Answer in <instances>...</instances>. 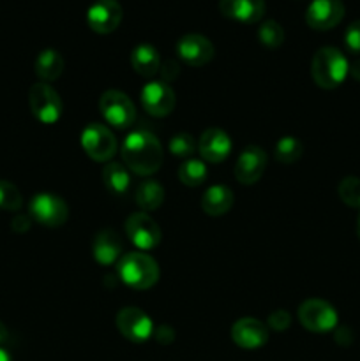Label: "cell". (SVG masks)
Wrapping results in <instances>:
<instances>
[{
  "label": "cell",
  "mask_w": 360,
  "mask_h": 361,
  "mask_svg": "<svg viewBox=\"0 0 360 361\" xmlns=\"http://www.w3.org/2000/svg\"><path fill=\"white\" fill-rule=\"evenodd\" d=\"M233 207V192L226 185H212L201 197V208L210 217H221Z\"/></svg>",
  "instance_id": "cell-20"
},
{
  "label": "cell",
  "mask_w": 360,
  "mask_h": 361,
  "mask_svg": "<svg viewBox=\"0 0 360 361\" xmlns=\"http://www.w3.org/2000/svg\"><path fill=\"white\" fill-rule=\"evenodd\" d=\"M30 224H32V219L28 217V215H16V217L13 219V229L16 233H25L30 229Z\"/></svg>",
  "instance_id": "cell-35"
},
{
  "label": "cell",
  "mask_w": 360,
  "mask_h": 361,
  "mask_svg": "<svg viewBox=\"0 0 360 361\" xmlns=\"http://www.w3.org/2000/svg\"><path fill=\"white\" fill-rule=\"evenodd\" d=\"M141 106L152 116H168L175 108V92L164 81H150L141 90Z\"/></svg>",
  "instance_id": "cell-12"
},
{
  "label": "cell",
  "mask_w": 360,
  "mask_h": 361,
  "mask_svg": "<svg viewBox=\"0 0 360 361\" xmlns=\"http://www.w3.org/2000/svg\"><path fill=\"white\" fill-rule=\"evenodd\" d=\"M0 361H13L9 353H7L6 349H2V348H0Z\"/></svg>",
  "instance_id": "cell-38"
},
{
  "label": "cell",
  "mask_w": 360,
  "mask_h": 361,
  "mask_svg": "<svg viewBox=\"0 0 360 361\" xmlns=\"http://www.w3.org/2000/svg\"><path fill=\"white\" fill-rule=\"evenodd\" d=\"M122 14L116 0H95L87 11V23L95 34H112L122 21Z\"/></svg>",
  "instance_id": "cell-13"
},
{
  "label": "cell",
  "mask_w": 360,
  "mask_h": 361,
  "mask_svg": "<svg viewBox=\"0 0 360 361\" xmlns=\"http://www.w3.org/2000/svg\"><path fill=\"white\" fill-rule=\"evenodd\" d=\"M214 44L201 34H186L176 42V55L191 67H203L214 59Z\"/></svg>",
  "instance_id": "cell-11"
},
{
  "label": "cell",
  "mask_w": 360,
  "mask_h": 361,
  "mask_svg": "<svg viewBox=\"0 0 360 361\" xmlns=\"http://www.w3.org/2000/svg\"><path fill=\"white\" fill-rule=\"evenodd\" d=\"M154 335L155 341H157L159 344H172L173 338H175V334H173V330L169 326L157 328V330L154 331Z\"/></svg>",
  "instance_id": "cell-34"
},
{
  "label": "cell",
  "mask_w": 360,
  "mask_h": 361,
  "mask_svg": "<svg viewBox=\"0 0 360 361\" xmlns=\"http://www.w3.org/2000/svg\"><path fill=\"white\" fill-rule=\"evenodd\" d=\"M124 164L140 176H150L159 171L162 164V145L155 134L145 129L133 130L122 143Z\"/></svg>",
  "instance_id": "cell-1"
},
{
  "label": "cell",
  "mask_w": 360,
  "mask_h": 361,
  "mask_svg": "<svg viewBox=\"0 0 360 361\" xmlns=\"http://www.w3.org/2000/svg\"><path fill=\"white\" fill-rule=\"evenodd\" d=\"M344 44L352 53H360V20L353 21L344 32Z\"/></svg>",
  "instance_id": "cell-31"
},
{
  "label": "cell",
  "mask_w": 360,
  "mask_h": 361,
  "mask_svg": "<svg viewBox=\"0 0 360 361\" xmlns=\"http://www.w3.org/2000/svg\"><path fill=\"white\" fill-rule=\"evenodd\" d=\"M356 235H359V240H360V214H359V219H356Z\"/></svg>",
  "instance_id": "cell-39"
},
{
  "label": "cell",
  "mask_w": 360,
  "mask_h": 361,
  "mask_svg": "<svg viewBox=\"0 0 360 361\" xmlns=\"http://www.w3.org/2000/svg\"><path fill=\"white\" fill-rule=\"evenodd\" d=\"M126 233L140 250H152L161 243V228L145 212H136L127 217Z\"/></svg>",
  "instance_id": "cell-9"
},
{
  "label": "cell",
  "mask_w": 360,
  "mask_h": 361,
  "mask_svg": "<svg viewBox=\"0 0 360 361\" xmlns=\"http://www.w3.org/2000/svg\"><path fill=\"white\" fill-rule=\"evenodd\" d=\"M30 217L44 228H60L69 219V207L56 194L41 192L32 197L28 204Z\"/></svg>",
  "instance_id": "cell-5"
},
{
  "label": "cell",
  "mask_w": 360,
  "mask_h": 361,
  "mask_svg": "<svg viewBox=\"0 0 360 361\" xmlns=\"http://www.w3.org/2000/svg\"><path fill=\"white\" fill-rule=\"evenodd\" d=\"M23 204V197L18 187L7 180H0V210L18 212Z\"/></svg>",
  "instance_id": "cell-29"
},
{
  "label": "cell",
  "mask_w": 360,
  "mask_h": 361,
  "mask_svg": "<svg viewBox=\"0 0 360 361\" xmlns=\"http://www.w3.org/2000/svg\"><path fill=\"white\" fill-rule=\"evenodd\" d=\"M102 182L113 196H124L131 185L129 171L120 162H108L102 168Z\"/></svg>",
  "instance_id": "cell-23"
},
{
  "label": "cell",
  "mask_w": 360,
  "mask_h": 361,
  "mask_svg": "<svg viewBox=\"0 0 360 361\" xmlns=\"http://www.w3.org/2000/svg\"><path fill=\"white\" fill-rule=\"evenodd\" d=\"M232 341L242 349H260L267 344L268 330L254 317H242L232 326Z\"/></svg>",
  "instance_id": "cell-16"
},
{
  "label": "cell",
  "mask_w": 360,
  "mask_h": 361,
  "mask_svg": "<svg viewBox=\"0 0 360 361\" xmlns=\"http://www.w3.org/2000/svg\"><path fill=\"white\" fill-rule=\"evenodd\" d=\"M337 194L344 204L360 210V178L356 176H346L339 182Z\"/></svg>",
  "instance_id": "cell-28"
},
{
  "label": "cell",
  "mask_w": 360,
  "mask_h": 361,
  "mask_svg": "<svg viewBox=\"0 0 360 361\" xmlns=\"http://www.w3.org/2000/svg\"><path fill=\"white\" fill-rule=\"evenodd\" d=\"M207 178H208V169L203 161H198V159H187V161L179 168V180L187 187L203 185Z\"/></svg>",
  "instance_id": "cell-25"
},
{
  "label": "cell",
  "mask_w": 360,
  "mask_h": 361,
  "mask_svg": "<svg viewBox=\"0 0 360 361\" xmlns=\"http://www.w3.org/2000/svg\"><path fill=\"white\" fill-rule=\"evenodd\" d=\"M28 104H30L32 115L44 126H53L59 122L64 111L59 92L44 81L32 85L28 92Z\"/></svg>",
  "instance_id": "cell-4"
},
{
  "label": "cell",
  "mask_w": 360,
  "mask_h": 361,
  "mask_svg": "<svg viewBox=\"0 0 360 361\" xmlns=\"http://www.w3.org/2000/svg\"><path fill=\"white\" fill-rule=\"evenodd\" d=\"M120 281L129 288L145 291L159 281V264L145 252H127L116 263Z\"/></svg>",
  "instance_id": "cell-2"
},
{
  "label": "cell",
  "mask_w": 360,
  "mask_h": 361,
  "mask_svg": "<svg viewBox=\"0 0 360 361\" xmlns=\"http://www.w3.org/2000/svg\"><path fill=\"white\" fill-rule=\"evenodd\" d=\"M267 168V154L260 147H247L240 152L235 164V176L242 185H253Z\"/></svg>",
  "instance_id": "cell-15"
},
{
  "label": "cell",
  "mask_w": 360,
  "mask_h": 361,
  "mask_svg": "<svg viewBox=\"0 0 360 361\" xmlns=\"http://www.w3.org/2000/svg\"><path fill=\"white\" fill-rule=\"evenodd\" d=\"M164 201V189L157 180H143L136 189V203L140 204L141 210L154 212Z\"/></svg>",
  "instance_id": "cell-24"
},
{
  "label": "cell",
  "mask_w": 360,
  "mask_h": 361,
  "mask_svg": "<svg viewBox=\"0 0 360 361\" xmlns=\"http://www.w3.org/2000/svg\"><path fill=\"white\" fill-rule=\"evenodd\" d=\"M299 321L313 334H327L337 326V312L325 300H307L299 309Z\"/></svg>",
  "instance_id": "cell-8"
},
{
  "label": "cell",
  "mask_w": 360,
  "mask_h": 361,
  "mask_svg": "<svg viewBox=\"0 0 360 361\" xmlns=\"http://www.w3.org/2000/svg\"><path fill=\"white\" fill-rule=\"evenodd\" d=\"M289 323H292V316H289L288 310L284 309L274 310V312L268 316V321H267L268 326L275 331H284L286 328L289 326Z\"/></svg>",
  "instance_id": "cell-32"
},
{
  "label": "cell",
  "mask_w": 360,
  "mask_h": 361,
  "mask_svg": "<svg viewBox=\"0 0 360 361\" xmlns=\"http://www.w3.org/2000/svg\"><path fill=\"white\" fill-rule=\"evenodd\" d=\"M348 74L353 78V80L360 81V59L355 60V62H353V63H349Z\"/></svg>",
  "instance_id": "cell-36"
},
{
  "label": "cell",
  "mask_w": 360,
  "mask_h": 361,
  "mask_svg": "<svg viewBox=\"0 0 360 361\" xmlns=\"http://www.w3.org/2000/svg\"><path fill=\"white\" fill-rule=\"evenodd\" d=\"M168 148H169V154L175 155V157L189 159L191 155L198 150V143L191 134L180 133V134H175V136L169 140Z\"/></svg>",
  "instance_id": "cell-30"
},
{
  "label": "cell",
  "mask_w": 360,
  "mask_h": 361,
  "mask_svg": "<svg viewBox=\"0 0 360 361\" xmlns=\"http://www.w3.org/2000/svg\"><path fill=\"white\" fill-rule=\"evenodd\" d=\"M198 152L203 157V161L217 164V162L224 161L232 152V140L222 129L210 127L198 140Z\"/></svg>",
  "instance_id": "cell-17"
},
{
  "label": "cell",
  "mask_w": 360,
  "mask_h": 361,
  "mask_svg": "<svg viewBox=\"0 0 360 361\" xmlns=\"http://www.w3.org/2000/svg\"><path fill=\"white\" fill-rule=\"evenodd\" d=\"M344 18L341 0H313L306 11V23L314 30H330Z\"/></svg>",
  "instance_id": "cell-14"
},
{
  "label": "cell",
  "mask_w": 360,
  "mask_h": 361,
  "mask_svg": "<svg viewBox=\"0 0 360 361\" xmlns=\"http://www.w3.org/2000/svg\"><path fill=\"white\" fill-rule=\"evenodd\" d=\"M275 159H277L281 164H293V162L299 161L304 154V145L299 137L293 136H284L275 143Z\"/></svg>",
  "instance_id": "cell-26"
},
{
  "label": "cell",
  "mask_w": 360,
  "mask_h": 361,
  "mask_svg": "<svg viewBox=\"0 0 360 361\" xmlns=\"http://www.w3.org/2000/svg\"><path fill=\"white\" fill-rule=\"evenodd\" d=\"M81 148L95 162H108L116 154V140L102 123H88L80 136Z\"/></svg>",
  "instance_id": "cell-7"
},
{
  "label": "cell",
  "mask_w": 360,
  "mask_h": 361,
  "mask_svg": "<svg viewBox=\"0 0 360 361\" xmlns=\"http://www.w3.org/2000/svg\"><path fill=\"white\" fill-rule=\"evenodd\" d=\"M265 9V0H219L222 16L239 23H258L263 18Z\"/></svg>",
  "instance_id": "cell-18"
},
{
  "label": "cell",
  "mask_w": 360,
  "mask_h": 361,
  "mask_svg": "<svg viewBox=\"0 0 360 361\" xmlns=\"http://www.w3.org/2000/svg\"><path fill=\"white\" fill-rule=\"evenodd\" d=\"M116 328L131 342H147L154 335V323L138 307H126L116 314Z\"/></svg>",
  "instance_id": "cell-10"
},
{
  "label": "cell",
  "mask_w": 360,
  "mask_h": 361,
  "mask_svg": "<svg viewBox=\"0 0 360 361\" xmlns=\"http://www.w3.org/2000/svg\"><path fill=\"white\" fill-rule=\"evenodd\" d=\"M131 66L136 71L140 76L143 78H152L154 74L159 73V67H161V56L159 51L152 44H138L136 48L131 53Z\"/></svg>",
  "instance_id": "cell-21"
},
{
  "label": "cell",
  "mask_w": 360,
  "mask_h": 361,
  "mask_svg": "<svg viewBox=\"0 0 360 361\" xmlns=\"http://www.w3.org/2000/svg\"><path fill=\"white\" fill-rule=\"evenodd\" d=\"M258 39L265 48L275 49L284 42V30L275 20H267L258 28Z\"/></svg>",
  "instance_id": "cell-27"
},
{
  "label": "cell",
  "mask_w": 360,
  "mask_h": 361,
  "mask_svg": "<svg viewBox=\"0 0 360 361\" xmlns=\"http://www.w3.org/2000/svg\"><path fill=\"white\" fill-rule=\"evenodd\" d=\"M7 337H9V334H7V328L4 326V323H2V321H0V345L6 344Z\"/></svg>",
  "instance_id": "cell-37"
},
{
  "label": "cell",
  "mask_w": 360,
  "mask_h": 361,
  "mask_svg": "<svg viewBox=\"0 0 360 361\" xmlns=\"http://www.w3.org/2000/svg\"><path fill=\"white\" fill-rule=\"evenodd\" d=\"M35 74L41 78L44 83H49V81H55L62 76L64 73V59L56 49H42L37 55L34 63Z\"/></svg>",
  "instance_id": "cell-22"
},
{
  "label": "cell",
  "mask_w": 360,
  "mask_h": 361,
  "mask_svg": "<svg viewBox=\"0 0 360 361\" xmlns=\"http://www.w3.org/2000/svg\"><path fill=\"white\" fill-rule=\"evenodd\" d=\"M159 74L162 76V81L166 80V83L176 80V76L180 74L179 63H176L175 60H166V62L161 63V67H159Z\"/></svg>",
  "instance_id": "cell-33"
},
{
  "label": "cell",
  "mask_w": 360,
  "mask_h": 361,
  "mask_svg": "<svg viewBox=\"0 0 360 361\" xmlns=\"http://www.w3.org/2000/svg\"><path fill=\"white\" fill-rule=\"evenodd\" d=\"M348 69L349 63L346 56L332 46L318 49L313 56V63H311V74H313L314 83L325 90L337 88L348 76Z\"/></svg>",
  "instance_id": "cell-3"
},
{
  "label": "cell",
  "mask_w": 360,
  "mask_h": 361,
  "mask_svg": "<svg viewBox=\"0 0 360 361\" xmlns=\"http://www.w3.org/2000/svg\"><path fill=\"white\" fill-rule=\"evenodd\" d=\"M92 256L101 267H112L119 263L122 254V240L113 229H102L94 236L92 242Z\"/></svg>",
  "instance_id": "cell-19"
},
{
  "label": "cell",
  "mask_w": 360,
  "mask_h": 361,
  "mask_svg": "<svg viewBox=\"0 0 360 361\" xmlns=\"http://www.w3.org/2000/svg\"><path fill=\"white\" fill-rule=\"evenodd\" d=\"M99 109L109 126L127 129L136 120V108L129 95L120 90H106L99 99Z\"/></svg>",
  "instance_id": "cell-6"
}]
</instances>
